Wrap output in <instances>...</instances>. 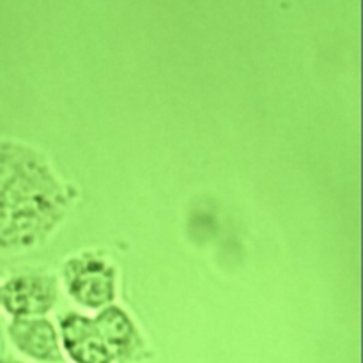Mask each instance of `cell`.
<instances>
[{
	"label": "cell",
	"instance_id": "6da1fadb",
	"mask_svg": "<svg viewBox=\"0 0 363 363\" xmlns=\"http://www.w3.org/2000/svg\"><path fill=\"white\" fill-rule=\"evenodd\" d=\"M69 199L38 151L0 140V248H28L64 218Z\"/></svg>",
	"mask_w": 363,
	"mask_h": 363
},
{
	"label": "cell",
	"instance_id": "7a4b0ae2",
	"mask_svg": "<svg viewBox=\"0 0 363 363\" xmlns=\"http://www.w3.org/2000/svg\"><path fill=\"white\" fill-rule=\"evenodd\" d=\"M64 282L74 301L87 308L105 307L116 298V273L94 255L69 259L64 266Z\"/></svg>",
	"mask_w": 363,
	"mask_h": 363
},
{
	"label": "cell",
	"instance_id": "3957f363",
	"mask_svg": "<svg viewBox=\"0 0 363 363\" xmlns=\"http://www.w3.org/2000/svg\"><path fill=\"white\" fill-rule=\"evenodd\" d=\"M57 300V284L52 277L18 275L0 291V301L14 318H38L52 311Z\"/></svg>",
	"mask_w": 363,
	"mask_h": 363
},
{
	"label": "cell",
	"instance_id": "277c9868",
	"mask_svg": "<svg viewBox=\"0 0 363 363\" xmlns=\"http://www.w3.org/2000/svg\"><path fill=\"white\" fill-rule=\"evenodd\" d=\"M62 344L77 363H112L113 354L103 342L94 321L85 315L69 314L60 321Z\"/></svg>",
	"mask_w": 363,
	"mask_h": 363
},
{
	"label": "cell",
	"instance_id": "5b68a950",
	"mask_svg": "<svg viewBox=\"0 0 363 363\" xmlns=\"http://www.w3.org/2000/svg\"><path fill=\"white\" fill-rule=\"evenodd\" d=\"M9 337L18 351L39 362H60L59 339L46 319L14 318L9 325Z\"/></svg>",
	"mask_w": 363,
	"mask_h": 363
},
{
	"label": "cell",
	"instance_id": "8992f818",
	"mask_svg": "<svg viewBox=\"0 0 363 363\" xmlns=\"http://www.w3.org/2000/svg\"><path fill=\"white\" fill-rule=\"evenodd\" d=\"M94 325L101 335L103 342L113 354V358L130 357L137 347V328L128 318L126 312L121 311L119 307H108L94 319Z\"/></svg>",
	"mask_w": 363,
	"mask_h": 363
},
{
	"label": "cell",
	"instance_id": "52a82bcc",
	"mask_svg": "<svg viewBox=\"0 0 363 363\" xmlns=\"http://www.w3.org/2000/svg\"><path fill=\"white\" fill-rule=\"evenodd\" d=\"M0 363H21V362H16V360H0Z\"/></svg>",
	"mask_w": 363,
	"mask_h": 363
}]
</instances>
